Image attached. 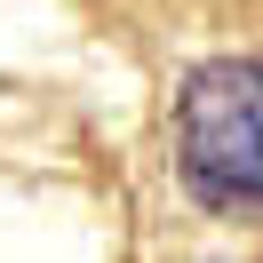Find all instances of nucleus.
Segmentation results:
<instances>
[{"mask_svg":"<svg viewBox=\"0 0 263 263\" xmlns=\"http://www.w3.org/2000/svg\"><path fill=\"white\" fill-rule=\"evenodd\" d=\"M183 199L223 223H263V56L192 64L176 88Z\"/></svg>","mask_w":263,"mask_h":263,"instance_id":"1","label":"nucleus"}]
</instances>
